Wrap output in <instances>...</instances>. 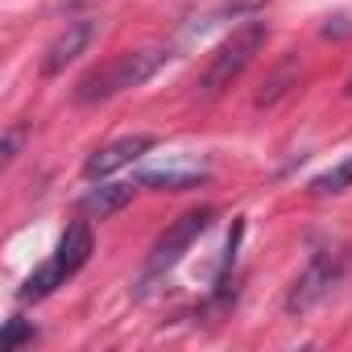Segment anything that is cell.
I'll return each mask as SVG.
<instances>
[{
  "label": "cell",
  "instance_id": "obj_1",
  "mask_svg": "<svg viewBox=\"0 0 352 352\" xmlns=\"http://www.w3.org/2000/svg\"><path fill=\"white\" fill-rule=\"evenodd\" d=\"M170 50L162 46H145V50H124L108 63H100L96 71H87L79 83H75V100L79 104H100V100H112L129 87H141L145 79H153L162 67H166Z\"/></svg>",
  "mask_w": 352,
  "mask_h": 352
},
{
  "label": "cell",
  "instance_id": "obj_2",
  "mask_svg": "<svg viewBox=\"0 0 352 352\" xmlns=\"http://www.w3.org/2000/svg\"><path fill=\"white\" fill-rule=\"evenodd\" d=\"M265 46V25L261 21H245L241 30H232L220 46H216V54L208 58V67H204V75H199V96H220V91H228L236 79H241V71L253 63V54Z\"/></svg>",
  "mask_w": 352,
  "mask_h": 352
},
{
  "label": "cell",
  "instance_id": "obj_3",
  "mask_svg": "<svg viewBox=\"0 0 352 352\" xmlns=\"http://www.w3.org/2000/svg\"><path fill=\"white\" fill-rule=\"evenodd\" d=\"M91 228H87V220H75L67 232H63V241H58V249H54V257L50 261H42L30 278H25V286H21V298L30 302H38V298H46V294H54L71 274H79L83 265H87V257H91Z\"/></svg>",
  "mask_w": 352,
  "mask_h": 352
},
{
  "label": "cell",
  "instance_id": "obj_4",
  "mask_svg": "<svg viewBox=\"0 0 352 352\" xmlns=\"http://www.w3.org/2000/svg\"><path fill=\"white\" fill-rule=\"evenodd\" d=\"M212 220H216V208H195V212H187V216H179L162 236H157V245H153V253H149V278L153 274H166L170 265H179V257L212 228Z\"/></svg>",
  "mask_w": 352,
  "mask_h": 352
},
{
  "label": "cell",
  "instance_id": "obj_5",
  "mask_svg": "<svg viewBox=\"0 0 352 352\" xmlns=\"http://www.w3.org/2000/svg\"><path fill=\"white\" fill-rule=\"evenodd\" d=\"M336 282H340V257H336V253H315V257L307 261V270L294 278V286H290V294H286V311H290V315L311 311L319 298L331 294Z\"/></svg>",
  "mask_w": 352,
  "mask_h": 352
},
{
  "label": "cell",
  "instance_id": "obj_6",
  "mask_svg": "<svg viewBox=\"0 0 352 352\" xmlns=\"http://www.w3.org/2000/svg\"><path fill=\"white\" fill-rule=\"evenodd\" d=\"M149 149H153V137H149V133L120 137V141L96 149V153L83 162V174H87V179H108V174H116L120 166H133V162H137L141 153H149Z\"/></svg>",
  "mask_w": 352,
  "mask_h": 352
},
{
  "label": "cell",
  "instance_id": "obj_7",
  "mask_svg": "<svg viewBox=\"0 0 352 352\" xmlns=\"http://www.w3.org/2000/svg\"><path fill=\"white\" fill-rule=\"evenodd\" d=\"M91 38H96V25L91 21H71L50 46H46V58H42V71L46 75H58V71H67V63H75L87 46H91Z\"/></svg>",
  "mask_w": 352,
  "mask_h": 352
},
{
  "label": "cell",
  "instance_id": "obj_8",
  "mask_svg": "<svg viewBox=\"0 0 352 352\" xmlns=\"http://www.w3.org/2000/svg\"><path fill=\"white\" fill-rule=\"evenodd\" d=\"M133 183H100V187H91L87 195H83V216H91V220H108V216H116V212H124L129 204H133Z\"/></svg>",
  "mask_w": 352,
  "mask_h": 352
},
{
  "label": "cell",
  "instance_id": "obj_9",
  "mask_svg": "<svg viewBox=\"0 0 352 352\" xmlns=\"http://www.w3.org/2000/svg\"><path fill=\"white\" fill-rule=\"evenodd\" d=\"M204 179H208L204 166H162V170H141L137 187H149V191H191Z\"/></svg>",
  "mask_w": 352,
  "mask_h": 352
},
{
  "label": "cell",
  "instance_id": "obj_10",
  "mask_svg": "<svg viewBox=\"0 0 352 352\" xmlns=\"http://www.w3.org/2000/svg\"><path fill=\"white\" fill-rule=\"evenodd\" d=\"M344 187H352V157L336 162L331 170L319 174V179H311V195H336V191H344Z\"/></svg>",
  "mask_w": 352,
  "mask_h": 352
},
{
  "label": "cell",
  "instance_id": "obj_11",
  "mask_svg": "<svg viewBox=\"0 0 352 352\" xmlns=\"http://www.w3.org/2000/svg\"><path fill=\"white\" fill-rule=\"evenodd\" d=\"M34 340V327L25 323V319H9V327H5V340H0V344H5V352H17L21 344H30Z\"/></svg>",
  "mask_w": 352,
  "mask_h": 352
},
{
  "label": "cell",
  "instance_id": "obj_12",
  "mask_svg": "<svg viewBox=\"0 0 352 352\" xmlns=\"http://www.w3.org/2000/svg\"><path fill=\"white\" fill-rule=\"evenodd\" d=\"M17 145H21V133H17V129H9V133H5V162H13V157H17Z\"/></svg>",
  "mask_w": 352,
  "mask_h": 352
},
{
  "label": "cell",
  "instance_id": "obj_13",
  "mask_svg": "<svg viewBox=\"0 0 352 352\" xmlns=\"http://www.w3.org/2000/svg\"><path fill=\"white\" fill-rule=\"evenodd\" d=\"M348 100H352V75H348Z\"/></svg>",
  "mask_w": 352,
  "mask_h": 352
}]
</instances>
